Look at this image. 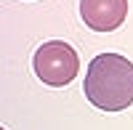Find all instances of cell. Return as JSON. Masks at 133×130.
Masks as SVG:
<instances>
[{"mask_svg":"<svg viewBox=\"0 0 133 130\" xmlns=\"http://www.w3.org/2000/svg\"><path fill=\"white\" fill-rule=\"evenodd\" d=\"M85 96L101 112H123L133 104V61L120 53H98L85 74Z\"/></svg>","mask_w":133,"mask_h":130,"instance_id":"obj_1","label":"cell"},{"mask_svg":"<svg viewBox=\"0 0 133 130\" xmlns=\"http://www.w3.org/2000/svg\"><path fill=\"white\" fill-rule=\"evenodd\" d=\"M32 69L37 80L51 85V88H64L69 85L77 72H80V56L77 50L64 40H48L35 50L32 56Z\"/></svg>","mask_w":133,"mask_h":130,"instance_id":"obj_2","label":"cell"},{"mask_svg":"<svg viewBox=\"0 0 133 130\" xmlns=\"http://www.w3.org/2000/svg\"><path fill=\"white\" fill-rule=\"evenodd\" d=\"M80 16L88 29L112 32L128 16V0H80Z\"/></svg>","mask_w":133,"mask_h":130,"instance_id":"obj_3","label":"cell"},{"mask_svg":"<svg viewBox=\"0 0 133 130\" xmlns=\"http://www.w3.org/2000/svg\"><path fill=\"white\" fill-rule=\"evenodd\" d=\"M3 130H5V127H3Z\"/></svg>","mask_w":133,"mask_h":130,"instance_id":"obj_4","label":"cell"}]
</instances>
